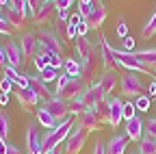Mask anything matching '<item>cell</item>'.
Returning a JSON list of instances; mask_svg holds the SVG:
<instances>
[{"label":"cell","mask_w":156,"mask_h":154,"mask_svg":"<svg viewBox=\"0 0 156 154\" xmlns=\"http://www.w3.org/2000/svg\"><path fill=\"white\" fill-rule=\"evenodd\" d=\"M72 126H74V122H72V115H69V117H65V120L58 122L56 128L48 130V132L44 134V150H41V154H50L52 150L61 148V145L65 143V139L69 137Z\"/></svg>","instance_id":"1"},{"label":"cell","mask_w":156,"mask_h":154,"mask_svg":"<svg viewBox=\"0 0 156 154\" xmlns=\"http://www.w3.org/2000/svg\"><path fill=\"white\" fill-rule=\"evenodd\" d=\"M119 91L124 98H139V95H145L147 93V87L143 85V81L139 78V74L136 72H124L119 74Z\"/></svg>","instance_id":"2"},{"label":"cell","mask_w":156,"mask_h":154,"mask_svg":"<svg viewBox=\"0 0 156 154\" xmlns=\"http://www.w3.org/2000/svg\"><path fill=\"white\" fill-rule=\"evenodd\" d=\"M24 148H26V154H41L44 150V132H41V126L37 124V120L26 124Z\"/></svg>","instance_id":"3"},{"label":"cell","mask_w":156,"mask_h":154,"mask_svg":"<svg viewBox=\"0 0 156 154\" xmlns=\"http://www.w3.org/2000/svg\"><path fill=\"white\" fill-rule=\"evenodd\" d=\"M87 134H89V132L76 122V124L72 126L69 137H67L65 143H63V154H80V150H83L85 143H87Z\"/></svg>","instance_id":"4"},{"label":"cell","mask_w":156,"mask_h":154,"mask_svg":"<svg viewBox=\"0 0 156 154\" xmlns=\"http://www.w3.org/2000/svg\"><path fill=\"white\" fill-rule=\"evenodd\" d=\"M37 39H39V48H44L46 52L52 54H63V41L58 39V35L54 33V28H39L37 30Z\"/></svg>","instance_id":"5"},{"label":"cell","mask_w":156,"mask_h":154,"mask_svg":"<svg viewBox=\"0 0 156 154\" xmlns=\"http://www.w3.org/2000/svg\"><path fill=\"white\" fill-rule=\"evenodd\" d=\"M106 98H108V93H104V89L100 87V83H98V81H95V83H89V87H87V91H85V95H83L87 109H93V111H98V113H100L102 106L106 104Z\"/></svg>","instance_id":"6"},{"label":"cell","mask_w":156,"mask_h":154,"mask_svg":"<svg viewBox=\"0 0 156 154\" xmlns=\"http://www.w3.org/2000/svg\"><path fill=\"white\" fill-rule=\"evenodd\" d=\"M124 100L119 95H108L106 98V117H108V126L111 128H119L124 122Z\"/></svg>","instance_id":"7"},{"label":"cell","mask_w":156,"mask_h":154,"mask_svg":"<svg viewBox=\"0 0 156 154\" xmlns=\"http://www.w3.org/2000/svg\"><path fill=\"white\" fill-rule=\"evenodd\" d=\"M41 106L48 109L54 117H56V124L61 122V120H65V117H69V102L63 98L61 93H54L52 98H48L46 102H41Z\"/></svg>","instance_id":"8"},{"label":"cell","mask_w":156,"mask_h":154,"mask_svg":"<svg viewBox=\"0 0 156 154\" xmlns=\"http://www.w3.org/2000/svg\"><path fill=\"white\" fill-rule=\"evenodd\" d=\"M20 41V48H22V54H24V63L33 61V56L37 54L39 50V39H37V33L35 30H22L17 37Z\"/></svg>","instance_id":"9"},{"label":"cell","mask_w":156,"mask_h":154,"mask_svg":"<svg viewBox=\"0 0 156 154\" xmlns=\"http://www.w3.org/2000/svg\"><path fill=\"white\" fill-rule=\"evenodd\" d=\"M2 46H5V54H7V65H11L15 70L26 67L24 54H22V48H20V41L17 39H9V37H7V41Z\"/></svg>","instance_id":"10"},{"label":"cell","mask_w":156,"mask_h":154,"mask_svg":"<svg viewBox=\"0 0 156 154\" xmlns=\"http://www.w3.org/2000/svg\"><path fill=\"white\" fill-rule=\"evenodd\" d=\"M106 20V7L102 0H93L91 2V11H89V17H87V24L91 30H100L102 24Z\"/></svg>","instance_id":"11"},{"label":"cell","mask_w":156,"mask_h":154,"mask_svg":"<svg viewBox=\"0 0 156 154\" xmlns=\"http://www.w3.org/2000/svg\"><path fill=\"white\" fill-rule=\"evenodd\" d=\"M87 87H89V83L85 81V78H69V83H67V87L63 89V98L67 100V102H72V100H78V98H83L85 95V91H87Z\"/></svg>","instance_id":"12"},{"label":"cell","mask_w":156,"mask_h":154,"mask_svg":"<svg viewBox=\"0 0 156 154\" xmlns=\"http://www.w3.org/2000/svg\"><path fill=\"white\" fill-rule=\"evenodd\" d=\"M100 63H102V72H108V70H115L117 67V61H115V54H113V46L106 41V37L100 35Z\"/></svg>","instance_id":"13"},{"label":"cell","mask_w":156,"mask_h":154,"mask_svg":"<svg viewBox=\"0 0 156 154\" xmlns=\"http://www.w3.org/2000/svg\"><path fill=\"white\" fill-rule=\"evenodd\" d=\"M76 122L80 124L87 132H93V130H100V126L104 124L102 122V117L98 115V111H93V109H85L80 115L76 117Z\"/></svg>","instance_id":"14"},{"label":"cell","mask_w":156,"mask_h":154,"mask_svg":"<svg viewBox=\"0 0 156 154\" xmlns=\"http://www.w3.org/2000/svg\"><path fill=\"white\" fill-rule=\"evenodd\" d=\"M56 7H54V2H50V5H41L37 9V13H35V17H33V24L37 26V28H41V26H46V24H50V22H54L56 20Z\"/></svg>","instance_id":"15"},{"label":"cell","mask_w":156,"mask_h":154,"mask_svg":"<svg viewBox=\"0 0 156 154\" xmlns=\"http://www.w3.org/2000/svg\"><path fill=\"white\" fill-rule=\"evenodd\" d=\"M15 98L20 102V106H22L24 111H33V109H39V95L28 87V89H15Z\"/></svg>","instance_id":"16"},{"label":"cell","mask_w":156,"mask_h":154,"mask_svg":"<svg viewBox=\"0 0 156 154\" xmlns=\"http://www.w3.org/2000/svg\"><path fill=\"white\" fill-rule=\"evenodd\" d=\"M5 20H7V24L13 28V33H22V28H24V22H26V15L22 13V11H17V9H13V7H5Z\"/></svg>","instance_id":"17"},{"label":"cell","mask_w":156,"mask_h":154,"mask_svg":"<svg viewBox=\"0 0 156 154\" xmlns=\"http://www.w3.org/2000/svg\"><path fill=\"white\" fill-rule=\"evenodd\" d=\"M128 134L126 132H117L106 141V154H126V148H128Z\"/></svg>","instance_id":"18"},{"label":"cell","mask_w":156,"mask_h":154,"mask_svg":"<svg viewBox=\"0 0 156 154\" xmlns=\"http://www.w3.org/2000/svg\"><path fill=\"white\" fill-rule=\"evenodd\" d=\"M132 54L145 65L147 72H152V74L156 72V46H152V48H143V50H134Z\"/></svg>","instance_id":"19"},{"label":"cell","mask_w":156,"mask_h":154,"mask_svg":"<svg viewBox=\"0 0 156 154\" xmlns=\"http://www.w3.org/2000/svg\"><path fill=\"white\" fill-rule=\"evenodd\" d=\"M28 87L39 95V100H41V102H46L48 98H52V91H50V87H48V83H44L41 78H39V76H30L28 74Z\"/></svg>","instance_id":"20"},{"label":"cell","mask_w":156,"mask_h":154,"mask_svg":"<svg viewBox=\"0 0 156 154\" xmlns=\"http://www.w3.org/2000/svg\"><path fill=\"white\" fill-rule=\"evenodd\" d=\"M126 134H128L130 141H136V143L143 139V120L139 117V115L126 122Z\"/></svg>","instance_id":"21"},{"label":"cell","mask_w":156,"mask_h":154,"mask_svg":"<svg viewBox=\"0 0 156 154\" xmlns=\"http://www.w3.org/2000/svg\"><path fill=\"white\" fill-rule=\"evenodd\" d=\"M98 83H100V87L104 89V93H113V89L119 85V74H117L115 70H108V72H102V76L98 78Z\"/></svg>","instance_id":"22"},{"label":"cell","mask_w":156,"mask_h":154,"mask_svg":"<svg viewBox=\"0 0 156 154\" xmlns=\"http://www.w3.org/2000/svg\"><path fill=\"white\" fill-rule=\"evenodd\" d=\"M35 120H37V124L41 126V128H48V130L56 128V117H54L48 109H44V106L35 109Z\"/></svg>","instance_id":"23"},{"label":"cell","mask_w":156,"mask_h":154,"mask_svg":"<svg viewBox=\"0 0 156 154\" xmlns=\"http://www.w3.org/2000/svg\"><path fill=\"white\" fill-rule=\"evenodd\" d=\"M63 72H65V74L69 76V78H78V76L83 78V63L78 61L76 56H69V59H65Z\"/></svg>","instance_id":"24"},{"label":"cell","mask_w":156,"mask_h":154,"mask_svg":"<svg viewBox=\"0 0 156 154\" xmlns=\"http://www.w3.org/2000/svg\"><path fill=\"white\" fill-rule=\"evenodd\" d=\"M154 35H156V9L152 11V15L147 17V22L141 28V37H143V39H152Z\"/></svg>","instance_id":"25"},{"label":"cell","mask_w":156,"mask_h":154,"mask_svg":"<svg viewBox=\"0 0 156 154\" xmlns=\"http://www.w3.org/2000/svg\"><path fill=\"white\" fill-rule=\"evenodd\" d=\"M136 154H156V139L150 134H143V139L139 141V152Z\"/></svg>","instance_id":"26"},{"label":"cell","mask_w":156,"mask_h":154,"mask_svg":"<svg viewBox=\"0 0 156 154\" xmlns=\"http://www.w3.org/2000/svg\"><path fill=\"white\" fill-rule=\"evenodd\" d=\"M61 76V70H56V67H52V65H48V67H44L41 72H39V78H41L44 83H56V78Z\"/></svg>","instance_id":"27"},{"label":"cell","mask_w":156,"mask_h":154,"mask_svg":"<svg viewBox=\"0 0 156 154\" xmlns=\"http://www.w3.org/2000/svg\"><path fill=\"white\" fill-rule=\"evenodd\" d=\"M48 54H50V52H46L44 48H39L37 54L33 56V65H35L37 72H41L44 67H48Z\"/></svg>","instance_id":"28"},{"label":"cell","mask_w":156,"mask_h":154,"mask_svg":"<svg viewBox=\"0 0 156 154\" xmlns=\"http://www.w3.org/2000/svg\"><path fill=\"white\" fill-rule=\"evenodd\" d=\"M54 33L58 35V39L65 44L69 39V37H67V22H63V20H58V17H56V20H54Z\"/></svg>","instance_id":"29"},{"label":"cell","mask_w":156,"mask_h":154,"mask_svg":"<svg viewBox=\"0 0 156 154\" xmlns=\"http://www.w3.org/2000/svg\"><path fill=\"white\" fill-rule=\"evenodd\" d=\"M11 132V122H9V115L0 111V139H7V134Z\"/></svg>","instance_id":"30"},{"label":"cell","mask_w":156,"mask_h":154,"mask_svg":"<svg viewBox=\"0 0 156 154\" xmlns=\"http://www.w3.org/2000/svg\"><path fill=\"white\" fill-rule=\"evenodd\" d=\"M143 134H150V137L156 139V115H152L143 122Z\"/></svg>","instance_id":"31"},{"label":"cell","mask_w":156,"mask_h":154,"mask_svg":"<svg viewBox=\"0 0 156 154\" xmlns=\"http://www.w3.org/2000/svg\"><path fill=\"white\" fill-rule=\"evenodd\" d=\"M85 109H87V104H85L83 98H78V100H72V102H69V115H76V117H78V115H80Z\"/></svg>","instance_id":"32"},{"label":"cell","mask_w":156,"mask_h":154,"mask_svg":"<svg viewBox=\"0 0 156 154\" xmlns=\"http://www.w3.org/2000/svg\"><path fill=\"white\" fill-rule=\"evenodd\" d=\"M134 104H136V111H150V106H152V98L145 93V95H139V98L134 100Z\"/></svg>","instance_id":"33"},{"label":"cell","mask_w":156,"mask_h":154,"mask_svg":"<svg viewBox=\"0 0 156 154\" xmlns=\"http://www.w3.org/2000/svg\"><path fill=\"white\" fill-rule=\"evenodd\" d=\"M132 117H136V104H134L132 100H128V102L124 104V122H128V120H132Z\"/></svg>","instance_id":"34"},{"label":"cell","mask_w":156,"mask_h":154,"mask_svg":"<svg viewBox=\"0 0 156 154\" xmlns=\"http://www.w3.org/2000/svg\"><path fill=\"white\" fill-rule=\"evenodd\" d=\"M67 83H69V76L63 72V74L56 78V83H54V93H63V89L67 87Z\"/></svg>","instance_id":"35"},{"label":"cell","mask_w":156,"mask_h":154,"mask_svg":"<svg viewBox=\"0 0 156 154\" xmlns=\"http://www.w3.org/2000/svg\"><path fill=\"white\" fill-rule=\"evenodd\" d=\"M115 33H117V37H119V39H126V37H128V24H126L124 17H119V20H117V28H115Z\"/></svg>","instance_id":"36"},{"label":"cell","mask_w":156,"mask_h":154,"mask_svg":"<svg viewBox=\"0 0 156 154\" xmlns=\"http://www.w3.org/2000/svg\"><path fill=\"white\" fill-rule=\"evenodd\" d=\"M74 2H78V0H54V7H56V11H69V7Z\"/></svg>","instance_id":"37"},{"label":"cell","mask_w":156,"mask_h":154,"mask_svg":"<svg viewBox=\"0 0 156 154\" xmlns=\"http://www.w3.org/2000/svg\"><path fill=\"white\" fill-rule=\"evenodd\" d=\"M0 35H5V37H11V35H13V28L7 24L5 15H0Z\"/></svg>","instance_id":"38"},{"label":"cell","mask_w":156,"mask_h":154,"mask_svg":"<svg viewBox=\"0 0 156 154\" xmlns=\"http://www.w3.org/2000/svg\"><path fill=\"white\" fill-rule=\"evenodd\" d=\"M13 81H9L7 78V76H2V81H0V91H2V93H11L13 91Z\"/></svg>","instance_id":"39"},{"label":"cell","mask_w":156,"mask_h":154,"mask_svg":"<svg viewBox=\"0 0 156 154\" xmlns=\"http://www.w3.org/2000/svg\"><path fill=\"white\" fill-rule=\"evenodd\" d=\"M122 50H126V52H134L136 48H134V39H132V37L128 35L126 37V39H122V46H119Z\"/></svg>","instance_id":"40"},{"label":"cell","mask_w":156,"mask_h":154,"mask_svg":"<svg viewBox=\"0 0 156 154\" xmlns=\"http://www.w3.org/2000/svg\"><path fill=\"white\" fill-rule=\"evenodd\" d=\"M89 11H91V5H80V2H78V13H80L83 20L89 17Z\"/></svg>","instance_id":"41"},{"label":"cell","mask_w":156,"mask_h":154,"mask_svg":"<svg viewBox=\"0 0 156 154\" xmlns=\"http://www.w3.org/2000/svg\"><path fill=\"white\" fill-rule=\"evenodd\" d=\"M93 154H106V143L104 141H95L93 143Z\"/></svg>","instance_id":"42"},{"label":"cell","mask_w":156,"mask_h":154,"mask_svg":"<svg viewBox=\"0 0 156 154\" xmlns=\"http://www.w3.org/2000/svg\"><path fill=\"white\" fill-rule=\"evenodd\" d=\"M91 28H89V24H87V20H83L80 24H78V35L80 37H87V33H89Z\"/></svg>","instance_id":"43"},{"label":"cell","mask_w":156,"mask_h":154,"mask_svg":"<svg viewBox=\"0 0 156 154\" xmlns=\"http://www.w3.org/2000/svg\"><path fill=\"white\" fill-rule=\"evenodd\" d=\"M7 67V54H5V46L0 44V70Z\"/></svg>","instance_id":"44"},{"label":"cell","mask_w":156,"mask_h":154,"mask_svg":"<svg viewBox=\"0 0 156 154\" xmlns=\"http://www.w3.org/2000/svg\"><path fill=\"white\" fill-rule=\"evenodd\" d=\"M80 22H83V17H80V13H78V11L69 15V24H76V26H78V24H80Z\"/></svg>","instance_id":"45"},{"label":"cell","mask_w":156,"mask_h":154,"mask_svg":"<svg viewBox=\"0 0 156 154\" xmlns=\"http://www.w3.org/2000/svg\"><path fill=\"white\" fill-rule=\"evenodd\" d=\"M7 154H22V150H20L15 143H7Z\"/></svg>","instance_id":"46"},{"label":"cell","mask_w":156,"mask_h":154,"mask_svg":"<svg viewBox=\"0 0 156 154\" xmlns=\"http://www.w3.org/2000/svg\"><path fill=\"white\" fill-rule=\"evenodd\" d=\"M28 5H30V9H33V13H37V9L44 5V0H28Z\"/></svg>","instance_id":"47"},{"label":"cell","mask_w":156,"mask_h":154,"mask_svg":"<svg viewBox=\"0 0 156 154\" xmlns=\"http://www.w3.org/2000/svg\"><path fill=\"white\" fill-rule=\"evenodd\" d=\"M147 95H150V98H156V81H152L147 85Z\"/></svg>","instance_id":"48"},{"label":"cell","mask_w":156,"mask_h":154,"mask_svg":"<svg viewBox=\"0 0 156 154\" xmlns=\"http://www.w3.org/2000/svg\"><path fill=\"white\" fill-rule=\"evenodd\" d=\"M56 17H58V20H63V22H69V11H58Z\"/></svg>","instance_id":"49"},{"label":"cell","mask_w":156,"mask_h":154,"mask_svg":"<svg viewBox=\"0 0 156 154\" xmlns=\"http://www.w3.org/2000/svg\"><path fill=\"white\" fill-rule=\"evenodd\" d=\"M7 104H9V93L0 91V106H7Z\"/></svg>","instance_id":"50"},{"label":"cell","mask_w":156,"mask_h":154,"mask_svg":"<svg viewBox=\"0 0 156 154\" xmlns=\"http://www.w3.org/2000/svg\"><path fill=\"white\" fill-rule=\"evenodd\" d=\"M0 154H7V139H0Z\"/></svg>","instance_id":"51"},{"label":"cell","mask_w":156,"mask_h":154,"mask_svg":"<svg viewBox=\"0 0 156 154\" xmlns=\"http://www.w3.org/2000/svg\"><path fill=\"white\" fill-rule=\"evenodd\" d=\"M50 154H63V145H61V148H56V150H52Z\"/></svg>","instance_id":"52"},{"label":"cell","mask_w":156,"mask_h":154,"mask_svg":"<svg viewBox=\"0 0 156 154\" xmlns=\"http://www.w3.org/2000/svg\"><path fill=\"white\" fill-rule=\"evenodd\" d=\"M7 5H9V0H0V9H5Z\"/></svg>","instance_id":"53"},{"label":"cell","mask_w":156,"mask_h":154,"mask_svg":"<svg viewBox=\"0 0 156 154\" xmlns=\"http://www.w3.org/2000/svg\"><path fill=\"white\" fill-rule=\"evenodd\" d=\"M50 2H54V0H44V5H50Z\"/></svg>","instance_id":"54"},{"label":"cell","mask_w":156,"mask_h":154,"mask_svg":"<svg viewBox=\"0 0 156 154\" xmlns=\"http://www.w3.org/2000/svg\"><path fill=\"white\" fill-rule=\"evenodd\" d=\"M154 81H156V72H154Z\"/></svg>","instance_id":"55"}]
</instances>
